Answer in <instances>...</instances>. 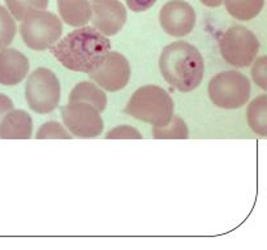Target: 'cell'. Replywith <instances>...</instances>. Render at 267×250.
I'll return each mask as SVG.
<instances>
[{"instance_id":"obj_1","label":"cell","mask_w":267,"mask_h":250,"mask_svg":"<svg viewBox=\"0 0 267 250\" xmlns=\"http://www.w3.org/2000/svg\"><path fill=\"white\" fill-rule=\"evenodd\" d=\"M54 58L73 72H93L111 51V42L95 28L80 26L50 47Z\"/></svg>"},{"instance_id":"obj_2","label":"cell","mask_w":267,"mask_h":250,"mask_svg":"<svg viewBox=\"0 0 267 250\" xmlns=\"http://www.w3.org/2000/svg\"><path fill=\"white\" fill-rule=\"evenodd\" d=\"M159 69L167 83L181 93H189L199 86L205 73L201 52L193 44L177 40L163 49Z\"/></svg>"},{"instance_id":"obj_3","label":"cell","mask_w":267,"mask_h":250,"mask_svg":"<svg viewBox=\"0 0 267 250\" xmlns=\"http://www.w3.org/2000/svg\"><path fill=\"white\" fill-rule=\"evenodd\" d=\"M173 101L161 86L146 85L136 90L125 107V113L154 127H164L173 116Z\"/></svg>"},{"instance_id":"obj_4","label":"cell","mask_w":267,"mask_h":250,"mask_svg":"<svg viewBox=\"0 0 267 250\" xmlns=\"http://www.w3.org/2000/svg\"><path fill=\"white\" fill-rule=\"evenodd\" d=\"M259 43L258 38L252 30L241 25L231 26L219 37V50L230 65L235 68H247L257 59Z\"/></svg>"},{"instance_id":"obj_5","label":"cell","mask_w":267,"mask_h":250,"mask_svg":"<svg viewBox=\"0 0 267 250\" xmlns=\"http://www.w3.org/2000/svg\"><path fill=\"white\" fill-rule=\"evenodd\" d=\"M25 98L34 112L46 115L60 103L61 87L58 77L47 68H38L30 73L25 85Z\"/></svg>"},{"instance_id":"obj_6","label":"cell","mask_w":267,"mask_h":250,"mask_svg":"<svg viewBox=\"0 0 267 250\" xmlns=\"http://www.w3.org/2000/svg\"><path fill=\"white\" fill-rule=\"evenodd\" d=\"M24 43L34 51L49 50L60 39L63 24L58 16L49 11H37L24 18L20 26Z\"/></svg>"},{"instance_id":"obj_7","label":"cell","mask_w":267,"mask_h":250,"mask_svg":"<svg viewBox=\"0 0 267 250\" xmlns=\"http://www.w3.org/2000/svg\"><path fill=\"white\" fill-rule=\"evenodd\" d=\"M209 97L219 108H240L250 98V82L247 76L237 71H226L211 78Z\"/></svg>"},{"instance_id":"obj_8","label":"cell","mask_w":267,"mask_h":250,"mask_svg":"<svg viewBox=\"0 0 267 250\" xmlns=\"http://www.w3.org/2000/svg\"><path fill=\"white\" fill-rule=\"evenodd\" d=\"M61 119L69 133L78 138H95L103 132L101 112L85 102H69L61 109Z\"/></svg>"},{"instance_id":"obj_9","label":"cell","mask_w":267,"mask_h":250,"mask_svg":"<svg viewBox=\"0 0 267 250\" xmlns=\"http://www.w3.org/2000/svg\"><path fill=\"white\" fill-rule=\"evenodd\" d=\"M90 78L106 92H119L128 85L130 65L124 55L109 51L99 66L89 73Z\"/></svg>"},{"instance_id":"obj_10","label":"cell","mask_w":267,"mask_h":250,"mask_svg":"<svg viewBox=\"0 0 267 250\" xmlns=\"http://www.w3.org/2000/svg\"><path fill=\"white\" fill-rule=\"evenodd\" d=\"M159 22L167 34L181 38L193 32L197 15L193 7L184 0H170L161 8Z\"/></svg>"},{"instance_id":"obj_11","label":"cell","mask_w":267,"mask_h":250,"mask_svg":"<svg viewBox=\"0 0 267 250\" xmlns=\"http://www.w3.org/2000/svg\"><path fill=\"white\" fill-rule=\"evenodd\" d=\"M93 28L106 37L120 32L126 22V9L120 0H92Z\"/></svg>"},{"instance_id":"obj_12","label":"cell","mask_w":267,"mask_h":250,"mask_svg":"<svg viewBox=\"0 0 267 250\" xmlns=\"http://www.w3.org/2000/svg\"><path fill=\"white\" fill-rule=\"evenodd\" d=\"M30 64L23 52L16 49L0 50V83L13 86L28 76Z\"/></svg>"},{"instance_id":"obj_13","label":"cell","mask_w":267,"mask_h":250,"mask_svg":"<svg viewBox=\"0 0 267 250\" xmlns=\"http://www.w3.org/2000/svg\"><path fill=\"white\" fill-rule=\"evenodd\" d=\"M33 134V120L24 109H11L0 123V138L29 140Z\"/></svg>"},{"instance_id":"obj_14","label":"cell","mask_w":267,"mask_h":250,"mask_svg":"<svg viewBox=\"0 0 267 250\" xmlns=\"http://www.w3.org/2000/svg\"><path fill=\"white\" fill-rule=\"evenodd\" d=\"M58 9L61 20L69 26H85L92 18L89 0H58Z\"/></svg>"},{"instance_id":"obj_15","label":"cell","mask_w":267,"mask_h":250,"mask_svg":"<svg viewBox=\"0 0 267 250\" xmlns=\"http://www.w3.org/2000/svg\"><path fill=\"white\" fill-rule=\"evenodd\" d=\"M69 102H85L102 112L107 106V95L97 83L90 81H81L69 94Z\"/></svg>"},{"instance_id":"obj_16","label":"cell","mask_w":267,"mask_h":250,"mask_svg":"<svg viewBox=\"0 0 267 250\" xmlns=\"http://www.w3.org/2000/svg\"><path fill=\"white\" fill-rule=\"evenodd\" d=\"M248 124L250 129L261 137L267 134V98L262 94L253 99L248 107Z\"/></svg>"},{"instance_id":"obj_17","label":"cell","mask_w":267,"mask_h":250,"mask_svg":"<svg viewBox=\"0 0 267 250\" xmlns=\"http://www.w3.org/2000/svg\"><path fill=\"white\" fill-rule=\"evenodd\" d=\"M223 4L233 18L249 21L261 13L264 0H223Z\"/></svg>"},{"instance_id":"obj_18","label":"cell","mask_w":267,"mask_h":250,"mask_svg":"<svg viewBox=\"0 0 267 250\" xmlns=\"http://www.w3.org/2000/svg\"><path fill=\"white\" fill-rule=\"evenodd\" d=\"M7 8L12 17L23 21L37 11H44L49 7V0H6Z\"/></svg>"},{"instance_id":"obj_19","label":"cell","mask_w":267,"mask_h":250,"mask_svg":"<svg viewBox=\"0 0 267 250\" xmlns=\"http://www.w3.org/2000/svg\"><path fill=\"white\" fill-rule=\"evenodd\" d=\"M152 135L157 140H187L189 130L183 119L173 115L167 125L152 128Z\"/></svg>"},{"instance_id":"obj_20","label":"cell","mask_w":267,"mask_h":250,"mask_svg":"<svg viewBox=\"0 0 267 250\" xmlns=\"http://www.w3.org/2000/svg\"><path fill=\"white\" fill-rule=\"evenodd\" d=\"M16 28L15 18L4 7L0 6V50L6 49L15 39Z\"/></svg>"},{"instance_id":"obj_21","label":"cell","mask_w":267,"mask_h":250,"mask_svg":"<svg viewBox=\"0 0 267 250\" xmlns=\"http://www.w3.org/2000/svg\"><path fill=\"white\" fill-rule=\"evenodd\" d=\"M35 138L37 140H50V138H54V140H71L72 135L69 134L68 130L58 121H47L38 129Z\"/></svg>"},{"instance_id":"obj_22","label":"cell","mask_w":267,"mask_h":250,"mask_svg":"<svg viewBox=\"0 0 267 250\" xmlns=\"http://www.w3.org/2000/svg\"><path fill=\"white\" fill-rule=\"evenodd\" d=\"M252 68V77L254 82L261 87L262 90L267 89V58L261 56L257 60L253 61Z\"/></svg>"},{"instance_id":"obj_23","label":"cell","mask_w":267,"mask_h":250,"mask_svg":"<svg viewBox=\"0 0 267 250\" xmlns=\"http://www.w3.org/2000/svg\"><path fill=\"white\" fill-rule=\"evenodd\" d=\"M104 137L107 140H124V138H126V140H141L142 135L136 128L129 127V125H119V127L109 130Z\"/></svg>"},{"instance_id":"obj_24","label":"cell","mask_w":267,"mask_h":250,"mask_svg":"<svg viewBox=\"0 0 267 250\" xmlns=\"http://www.w3.org/2000/svg\"><path fill=\"white\" fill-rule=\"evenodd\" d=\"M128 8L133 12H145L157 3V0H125Z\"/></svg>"},{"instance_id":"obj_25","label":"cell","mask_w":267,"mask_h":250,"mask_svg":"<svg viewBox=\"0 0 267 250\" xmlns=\"http://www.w3.org/2000/svg\"><path fill=\"white\" fill-rule=\"evenodd\" d=\"M13 108H15V107H13V102H12L7 95L0 94V123H2L4 116Z\"/></svg>"},{"instance_id":"obj_26","label":"cell","mask_w":267,"mask_h":250,"mask_svg":"<svg viewBox=\"0 0 267 250\" xmlns=\"http://www.w3.org/2000/svg\"><path fill=\"white\" fill-rule=\"evenodd\" d=\"M204 6L210 7V8H216L223 4V0H199Z\"/></svg>"}]
</instances>
